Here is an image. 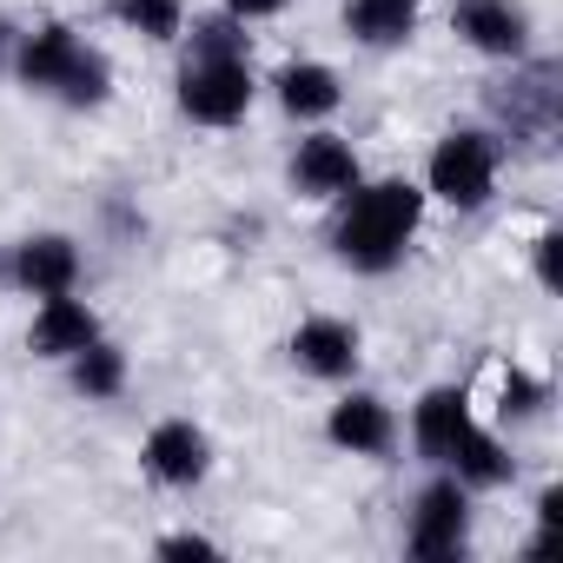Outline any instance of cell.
I'll use <instances>...</instances> for the list:
<instances>
[{
	"label": "cell",
	"mask_w": 563,
	"mask_h": 563,
	"mask_svg": "<svg viewBox=\"0 0 563 563\" xmlns=\"http://www.w3.org/2000/svg\"><path fill=\"white\" fill-rule=\"evenodd\" d=\"M451 34L471 54H484V60H523L530 54V14L517 8V0H457Z\"/></svg>",
	"instance_id": "8"
},
{
	"label": "cell",
	"mask_w": 563,
	"mask_h": 563,
	"mask_svg": "<svg viewBox=\"0 0 563 563\" xmlns=\"http://www.w3.org/2000/svg\"><path fill=\"white\" fill-rule=\"evenodd\" d=\"M67 378H74V391H80L87 405H107V398H120V391H126V352L100 332L87 352H74V358H67Z\"/></svg>",
	"instance_id": "16"
},
{
	"label": "cell",
	"mask_w": 563,
	"mask_h": 563,
	"mask_svg": "<svg viewBox=\"0 0 563 563\" xmlns=\"http://www.w3.org/2000/svg\"><path fill=\"white\" fill-rule=\"evenodd\" d=\"M107 8H113L120 27H133V34L159 41V47L186 34V0H107Z\"/></svg>",
	"instance_id": "18"
},
{
	"label": "cell",
	"mask_w": 563,
	"mask_h": 563,
	"mask_svg": "<svg viewBox=\"0 0 563 563\" xmlns=\"http://www.w3.org/2000/svg\"><path fill=\"white\" fill-rule=\"evenodd\" d=\"M464 543H471V490H464L451 471H438V477L418 490V504H411L405 550H411L418 563H451V556H464Z\"/></svg>",
	"instance_id": "5"
},
{
	"label": "cell",
	"mask_w": 563,
	"mask_h": 563,
	"mask_svg": "<svg viewBox=\"0 0 563 563\" xmlns=\"http://www.w3.org/2000/svg\"><path fill=\"white\" fill-rule=\"evenodd\" d=\"M14 41H21V27H14V21H0V80L14 74Z\"/></svg>",
	"instance_id": "23"
},
{
	"label": "cell",
	"mask_w": 563,
	"mask_h": 563,
	"mask_svg": "<svg viewBox=\"0 0 563 563\" xmlns=\"http://www.w3.org/2000/svg\"><path fill=\"white\" fill-rule=\"evenodd\" d=\"M292 0H225V14L239 21V27H252V21H278Z\"/></svg>",
	"instance_id": "20"
},
{
	"label": "cell",
	"mask_w": 563,
	"mask_h": 563,
	"mask_svg": "<svg viewBox=\"0 0 563 563\" xmlns=\"http://www.w3.org/2000/svg\"><path fill=\"white\" fill-rule=\"evenodd\" d=\"M8 80H21L27 93H47V100H60V107H100V100L113 93L107 54L87 47L67 21H47V27L21 34V41H14V74H8Z\"/></svg>",
	"instance_id": "3"
},
{
	"label": "cell",
	"mask_w": 563,
	"mask_h": 563,
	"mask_svg": "<svg viewBox=\"0 0 563 563\" xmlns=\"http://www.w3.org/2000/svg\"><path fill=\"white\" fill-rule=\"evenodd\" d=\"M358 358H365V339L352 319H306L292 332V365L319 385H345L358 372Z\"/></svg>",
	"instance_id": "11"
},
{
	"label": "cell",
	"mask_w": 563,
	"mask_h": 563,
	"mask_svg": "<svg viewBox=\"0 0 563 563\" xmlns=\"http://www.w3.org/2000/svg\"><path fill=\"white\" fill-rule=\"evenodd\" d=\"M471 398L457 391V385H431L418 405H411V444H418V457L424 464H438V471H451V457H457V444L471 438Z\"/></svg>",
	"instance_id": "10"
},
{
	"label": "cell",
	"mask_w": 563,
	"mask_h": 563,
	"mask_svg": "<svg viewBox=\"0 0 563 563\" xmlns=\"http://www.w3.org/2000/svg\"><path fill=\"white\" fill-rule=\"evenodd\" d=\"M100 339V319H93V306L87 299H74V292H54V299H41V312H34V325H27V352L34 358H74V352H87Z\"/></svg>",
	"instance_id": "13"
},
{
	"label": "cell",
	"mask_w": 563,
	"mask_h": 563,
	"mask_svg": "<svg viewBox=\"0 0 563 563\" xmlns=\"http://www.w3.org/2000/svg\"><path fill=\"white\" fill-rule=\"evenodd\" d=\"M272 93H278V107H286L292 120H306V126H319V120H332V113L345 107V87H339V74H332L325 60H292V67H278Z\"/></svg>",
	"instance_id": "14"
},
{
	"label": "cell",
	"mask_w": 563,
	"mask_h": 563,
	"mask_svg": "<svg viewBox=\"0 0 563 563\" xmlns=\"http://www.w3.org/2000/svg\"><path fill=\"white\" fill-rule=\"evenodd\" d=\"M159 556H173V563H179V556L212 563V556H219V543H212V537H199V530H179V537H159Z\"/></svg>",
	"instance_id": "19"
},
{
	"label": "cell",
	"mask_w": 563,
	"mask_h": 563,
	"mask_svg": "<svg viewBox=\"0 0 563 563\" xmlns=\"http://www.w3.org/2000/svg\"><path fill=\"white\" fill-rule=\"evenodd\" d=\"M451 477H457L464 490H497V484L510 477V451H504L484 424H471V438H464L457 457H451Z\"/></svg>",
	"instance_id": "17"
},
{
	"label": "cell",
	"mask_w": 563,
	"mask_h": 563,
	"mask_svg": "<svg viewBox=\"0 0 563 563\" xmlns=\"http://www.w3.org/2000/svg\"><path fill=\"white\" fill-rule=\"evenodd\" d=\"M345 34L358 47H405L418 34V0H345Z\"/></svg>",
	"instance_id": "15"
},
{
	"label": "cell",
	"mask_w": 563,
	"mask_h": 563,
	"mask_svg": "<svg viewBox=\"0 0 563 563\" xmlns=\"http://www.w3.org/2000/svg\"><path fill=\"white\" fill-rule=\"evenodd\" d=\"M325 438H332L339 451H352V457H391V444H398V411H391L385 398H372V391H345V398L332 405V418H325Z\"/></svg>",
	"instance_id": "12"
},
{
	"label": "cell",
	"mask_w": 563,
	"mask_h": 563,
	"mask_svg": "<svg viewBox=\"0 0 563 563\" xmlns=\"http://www.w3.org/2000/svg\"><path fill=\"white\" fill-rule=\"evenodd\" d=\"M140 464H146L153 484L192 490V484H206V471H212V438H206L192 418H159V424L146 431V444H140Z\"/></svg>",
	"instance_id": "6"
},
{
	"label": "cell",
	"mask_w": 563,
	"mask_h": 563,
	"mask_svg": "<svg viewBox=\"0 0 563 563\" xmlns=\"http://www.w3.org/2000/svg\"><path fill=\"white\" fill-rule=\"evenodd\" d=\"M543 405V385H530L523 372H510V385H504V411H517V418H530Z\"/></svg>",
	"instance_id": "21"
},
{
	"label": "cell",
	"mask_w": 563,
	"mask_h": 563,
	"mask_svg": "<svg viewBox=\"0 0 563 563\" xmlns=\"http://www.w3.org/2000/svg\"><path fill=\"white\" fill-rule=\"evenodd\" d=\"M8 286L27 292V299L74 292V286H80V245H74L67 232H27V239L8 252Z\"/></svg>",
	"instance_id": "7"
},
{
	"label": "cell",
	"mask_w": 563,
	"mask_h": 563,
	"mask_svg": "<svg viewBox=\"0 0 563 563\" xmlns=\"http://www.w3.org/2000/svg\"><path fill=\"white\" fill-rule=\"evenodd\" d=\"M537 278L556 292V232H543V239H537Z\"/></svg>",
	"instance_id": "22"
},
{
	"label": "cell",
	"mask_w": 563,
	"mask_h": 563,
	"mask_svg": "<svg viewBox=\"0 0 563 563\" xmlns=\"http://www.w3.org/2000/svg\"><path fill=\"white\" fill-rule=\"evenodd\" d=\"M497 166H504L497 133L457 126V133H444V140L431 146V159H424V199H444V206H457V212H477V206L497 192Z\"/></svg>",
	"instance_id": "4"
},
{
	"label": "cell",
	"mask_w": 563,
	"mask_h": 563,
	"mask_svg": "<svg viewBox=\"0 0 563 563\" xmlns=\"http://www.w3.org/2000/svg\"><path fill=\"white\" fill-rule=\"evenodd\" d=\"M286 173H292V192H306V199H345L365 179L352 140H339V133H306L292 146V166Z\"/></svg>",
	"instance_id": "9"
},
{
	"label": "cell",
	"mask_w": 563,
	"mask_h": 563,
	"mask_svg": "<svg viewBox=\"0 0 563 563\" xmlns=\"http://www.w3.org/2000/svg\"><path fill=\"white\" fill-rule=\"evenodd\" d=\"M252 47L245 27L232 14H206L186 34V60H179V113L192 126H239L252 113Z\"/></svg>",
	"instance_id": "1"
},
{
	"label": "cell",
	"mask_w": 563,
	"mask_h": 563,
	"mask_svg": "<svg viewBox=\"0 0 563 563\" xmlns=\"http://www.w3.org/2000/svg\"><path fill=\"white\" fill-rule=\"evenodd\" d=\"M424 225V186L411 179H358L345 199H339V219H332V258L352 265V272H391L411 239Z\"/></svg>",
	"instance_id": "2"
}]
</instances>
